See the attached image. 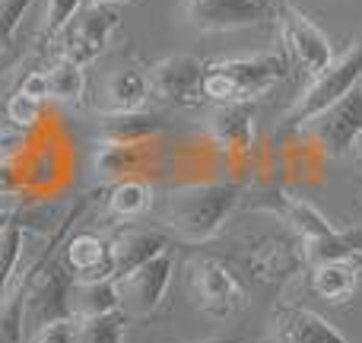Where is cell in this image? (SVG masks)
Instances as JSON below:
<instances>
[{"mask_svg": "<svg viewBox=\"0 0 362 343\" xmlns=\"http://www.w3.org/2000/svg\"><path fill=\"white\" fill-rule=\"evenodd\" d=\"M64 264H67V274H74V280H105L112 277V242L93 232H80L67 242Z\"/></svg>", "mask_w": 362, "mask_h": 343, "instance_id": "13", "label": "cell"}, {"mask_svg": "<svg viewBox=\"0 0 362 343\" xmlns=\"http://www.w3.org/2000/svg\"><path fill=\"white\" fill-rule=\"evenodd\" d=\"M13 216V213H6V210H0V226H4L6 223V219H10Z\"/></svg>", "mask_w": 362, "mask_h": 343, "instance_id": "35", "label": "cell"}, {"mask_svg": "<svg viewBox=\"0 0 362 343\" xmlns=\"http://www.w3.org/2000/svg\"><path fill=\"white\" fill-rule=\"evenodd\" d=\"M150 93L163 99L172 108H194L204 99V64L194 54H172L165 61L153 64L150 74Z\"/></svg>", "mask_w": 362, "mask_h": 343, "instance_id": "7", "label": "cell"}, {"mask_svg": "<svg viewBox=\"0 0 362 343\" xmlns=\"http://www.w3.org/2000/svg\"><path fill=\"white\" fill-rule=\"evenodd\" d=\"M19 93L32 95V99H38V102H48L51 99V95H48V74H38V70H32V74L23 80Z\"/></svg>", "mask_w": 362, "mask_h": 343, "instance_id": "32", "label": "cell"}, {"mask_svg": "<svg viewBox=\"0 0 362 343\" xmlns=\"http://www.w3.org/2000/svg\"><path fill=\"white\" fill-rule=\"evenodd\" d=\"M165 131V121L153 112H118L105 115L102 121V140L115 144H150Z\"/></svg>", "mask_w": 362, "mask_h": 343, "instance_id": "19", "label": "cell"}, {"mask_svg": "<svg viewBox=\"0 0 362 343\" xmlns=\"http://www.w3.org/2000/svg\"><path fill=\"white\" fill-rule=\"evenodd\" d=\"M359 80H362V35L350 45V51H346L344 57H334L331 67H327L325 74L315 76L312 86H308L305 93L299 95V102L289 108L286 127H293V131L305 127L315 115H321L325 108H331L334 102L350 95L353 89L359 86Z\"/></svg>", "mask_w": 362, "mask_h": 343, "instance_id": "3", "label": "cell"}, {"mask_svg": "<svg viewBox=\"0 0 362 343\" xmlns=\"http://www.w3.org/2000/svg\"><path fill=\"white\" fill-rule=\"evenodd\" d=\"M270 16L264 0H185V19L197 32H232L261 25Z\"/></svg>", "mask_w": 362, "mask_h": 343, "instance_id": "9", "label": "cell"}, {"mask_svg": "<svg viewBox=\"0 0 362 343\" xmlns=\"http://www.w3.org/2000/svg\"><path fill=\"white\" fill-rule=\"evenodd\" d=\"M206 343H245L238 334H226V337H213V340H206Z\"/></svg>", "mask_w": 362, "mask_h": 343, "instance_id": "34", "label": "cell"}, {"mask_svg": "<svg viewBox=\"0 0 362 343\" xmlns=\"http://www.w3.org/2000/svg\"><path fill=\"white\" fill-rule=\"evenodd\" d=\"M359 146H362V137H359Z\"/></svg>", "mask_w": 362, "mask_h": 343, "instance_id": "38", "label": "cell"}, {"mask_svg": "<svg viewBox=\"0 0 362 343\" xmlns=\"http://www.w3.org/2000/svg\"><path fill=\"white\" fill-rule=\"evenodd\" d=\"M280 32L283 42H286V51L293 54V61L299 64L305 74L318 76L331 67L334 61V45L312 19L302 10H296L293 4L280 6Z\"/></svg>", "mask_w": 362, "mask_h": 343, "instance_id": "5", "label": "cell"}, {"mask_svg": "<svg viewBox=\"0 0 362 343\" xmlns=\"http://www.w3.org/2000/svg\"><path fill=\"white\" fill-rule=\"evenodd\" d=\"M32 4L35 0H0V51L10 45L13 32L19 29L23 16L32 10Z\"/></svg>", "mask_w": 362, "mask_h": 343, "instance_id": "30", "label": "cell"}, {"mask_svg": "<svg viewBox=\"0 0 362 343\" xmlns=\"http://www.w3.org/2000/svg\"><path fill=\"white\" fill-rule=\"evenodd\" d=\"M362 270L350 261H331L312 267V289L327 302H344L356 293Z\"/></svg>", "mask_w": 362, "mask_h": 343, "instance_id": "22", "label": "cell"}, {"mask_svg": "<svg viewBox=\"0 0 362 343\" xmlns=\"http://www.w3.org/2000/svg\"><path fill=\"white\" fill-rule=\"evenodd\" d=\"M127 334V315L108 312L95 315V318H80V340L76 343H124Z\"/></svg>", "mask_w": 362, "mask_h": 343, "instance_id": "26", "label": "cell"}, {"mask_svg": "<svg viewBox=\"0 0 362 343\" xmlns=\"http://www.w3.org/2000/svg\"><path fill=\"white\" fill-rule=\"evenodd\" d=\"M83 10V0H48L42 16V35H57L70 25V19Z\"/></svg>", "mask_w": 362, "mask_h": 343, "instance_id": "27", "label": "cell"}, {"mask_svg": "<svg viewBox=\"0 0 362 343\" xmlns=\"http://www.w3.org/2000/svg\"><path fill=\"white\" fill-rule=\"evenodd\" d=\"M169 236L159 229H127L112 242V277L121 280L131 270H137L140 264H146L150 257L169 251Z\"/></svg>", "mask_w": 362, "mask_h": 343, "instance_id": "12", "label": "cell"}, {"mask_svg": "<svg viewBox=\"0 0 362 343\" xmlns=\"http://www.w3.org/2000/svg\"><path fill=\"white\" fill-rule=\"evenodd\" d=\"M194 302L210 318H229L245 308V289L219 261H197L191 274Z\"/></svg>", "mask_w": 362, "mask_h": 343, "instance_id": "10", "label": "cell"}, {"mask_svg": "<svg viewBox=\"0 0 362 343\" xmlns=\"http://www.w3.org/2000/svg\"><path fill=\"white\" fill-rule=\"evenodd\" d=\"M242 200V185H187L169 194L165 223L185 242H210L223 232L229 216Z\"/></svg>", "mask_w": 362, "mask_h": 343, "instance_id": "1", "label": "cell"}, {"mask_svg": "<svg viewBox=\"0 0 362 343\" xmlns=\"http://www.w3.org/2000/svg\"><path fill=\"white\" fill-rule=\"evenodd\" d=\"M359 93H362V80H359Z\"/></svg>", "mask_w": 362, "mask_h": 343, "instance_id": "37", "label": "cell"}, {"mask_svg": "<svg viewBox=\"0 0 362 343\" xmlns=\"http://www.w3.org/2000/svg\"><path fill=\"white\" fill-rule=\"evenodd\" d=\"M150 207H153V185L146 178H137V175L115 181L112 191H108V213L115 219L131 223V219L146 216Z\"/></svg>", "mask_w": 362, "mask_h": 343, "instance_id": "21", "label": "cell"}, {"mask_svg": "<svg viewBox=\"0 0 362 343\" xmlns=\"http://www.w3.org/2000/svg\"><path fill=\"white\" fill-rule=\"evenodd\" d=\"M121 25V13L115 4L105 0H93L89 6H83L70 25L61 32L64 35V57L80 67L93 64L95 57H102V51L108 48V38L112 32Z\"/></svg>", "mask_w": 362, "mask_h": 343, "instance_id": "4", "label": "cell"}, {"mask_svg": "<svg viewBox=\"0 0 362 343\" xmlns=\"http://www.w3.org/2000/svg\"><path fill=\"white\" fill-rule=\"evenodd\" d=\"M0 343H25V280L0 299Z\"/></svg>", "mask_w": 362, "mask_h": 343, "instance_id": "25", "label": "cell"}, {"mask_svg": "<svg viewBox=\"0 0 362 343\" xmlns=\"http://www.w3.org/2000/svg\"><path fill=\"white\" fill-rule=\"evenodd\" d=\"M6 121L13 127H23V131H32V127L42 121V102L32 99V95H10L6 99Z\"/></svg>", "mask_w": 362, "mask_h": 343, "instance_id": "28", "label": "cell"}, {"mask_svg": "<svg viewBox=\"0 0 362 343\" xmlns=\"http://www.w3.org/2000/svg\"><path fill=\"white\" fill-rule=\"evenodd\" d=\"M25 146H29V134L23 131V127H4L0 131V159L4 163H13V159H19L25 153Z\"/></svg>", "mask_w": 362, "mask_h": 343, "instance_id": "31", "label": "cell"}, {"mask_svg": "<svg viewBox=\"0 0 362 343\" xmlns=\"http://www.w3.org/2000/svg\"><path fill=\"white\" fill-rule=\"evenodd\" d=\"M150 76L140 67H121L105 80V115L144 112L150 102Z\"/></svg>", "mask_w": 362, "mask_h": 343, "instance_id": "16", "label": "cell"}, {"mask_svg": "<svg viewBox=\"0 0 362 343\" xmlns=\"http://www.w3.org/2000/svg\"><path fill=\"white\" fill-rule=\"evenodd\" d=\"M305 127L315 134L318 146L327 153V156L340 159L362 137V93H359V86L353 89L350 95H344L340 102H334L331 108H325L321 115H315Z\"/></svg>", "mask_w": 362, "mask_h": 343, "instance_id": "8", "label": "cell"}, {"mask_svg": "<svg viewBox=\"0 0 362 343\" xmlns=\"http://www.w3.org/2000/svg\"><path fill=\"white\" fill-rule=\"evenodd\" d=\"M80 340V318L67 315V318H54L32 331V343H76Z\"/></svg>", "mask_w": 362, "mask_h": 343, "instance_id": "29", "label": "cell"}, {"mask_svg": "<svg viewBox=\"0 0 362 343\" xmlns=\"http://www.w3.org/2000/svg\"><path fill=\"white\" fill-rule=\"evenodd\" d=\"M280 343H350L327 318L299 306H286L276 312Z\"/></svg>", "mask_w": 362, "mask_h": 343, "instance_id": "14", "label": "cell"}, {"mask_svg": "<svg viewBox=\"0 0 362 343\" xmlns=\"http://www.w3.org/2000/svg\"><path fill=\"white\" fill-rule=\"evenodd\" d=\"M45 74H48V95L54 102L76 105V102L83 99V93H86V74H83L80 64L61 57V61H57L51 70H45Z\"/></svg>", "mask_w": 362, "mask_h": 343, "instance_id": "24", "label": "cell"}, {"mask_svg": "<svg viewBox=\"0 0 362 343\" xmlns=\"http://www.w3.org/2000/svg\"><path fill=\"white\" fill-rule=\"evenodd\" d=\"M255 115L251 105H223L210 118V137L223 153L242 156L255 146Z\"/></svg>", "mask_w": 362, "mask_h": 343, "instance_id": "15", "label": "cell"}, {"mask_svg": "<svg viewBox=\"0 0 362 343\" xmlns=\"http://www.w3.org/2000/svg\"><path fill=\"white\" fill-rule=\"evenodd\" d=\"M70 315L74 318H95L121 308V289L115 277L105 280H74L70 283Z\"/></svg>", "mask_w": 362, "mask_h": 343, "instance_id": "17", "label": "cell"}, {"mask_svg": "<svg viewBox=\"0 0 362 343\" xmlns=\"http://www.w3.org/2000/svg\"><path fill=\"white\" fill-rule=\"evenodd\" d=\"M305 261L312 267L318 264H331V261H350L359 267L362 261V226L353 229H334L327 238H315L305 242Z\"/></svg>", "mask_w": 362, "mask_h": 343, "instance_id": "20", "label": "cell"}, {"mask_svg": "<svg viewBox=\"0 0 362 343\" xmlns=\"http://www.w3.org/2000/svg\"><path fill=\"white\" fill-rule=\"evenodd\" d=\"M23 242H25V226L16 216H10L0 226V299L13 289L19 257H23Z\"/></svg>", "mask_w": 362, "mask_h": 343, "instance_id": "23", "label": "cell"}, {"mask_svg": "<svg viewBox=\"0 0 362 343\" xmlns=\"http://www.w3.org/2000/svg\"><path fill=\"white\" fill-rule=\"evenodd\" d=\"M16 187H19V181H16V172H13V163H4V159H0V197L13 194Z\"/></svg>", "mask_w": 362, "mask_h": 343, "instance_id": "33", "label": "cell"}, {"mask_svg": "<svg viewBox=\"0 0 362 343\" xmlns=\"http://www.w3.org/2000/svg\"><path fill=\"white\" fill-rule=\"evenodd\" d=\"M172 270H175V255L163 251V255L150 257L146 264H140L137 270H131L127 277L118 280L121 289V306L131 308V315L137 318H150L165 299V289L172 283Z\"/></svg>", "mask_w": 362, "mask_h": 343, "instance_id": "6", "label": "cell"}, {"mask_svg": "<svg viewBox=\"0 0 362 343\" xmlns=\"http://www.w3.org/2000/svg\"><path fill=\"white\" fill-rule=\"evenodd\" d=\"M150 144H115V140H102L99 150L93 156V172L99 178H131L134 172L144 169Z\"/></svg>", "mask_w": 362, "mask_h": 343, "instance_id": "18", "label": "cell"}, {"mask_svg": "<svg viewBox=\"0 0 362 343\" xmlns=\"http://www.w3.org/2000/svg\"><path fill=\"white\" fill-rule=\"evenodd\" d=\"M289 74V64L283 54H251V57H226L204 67L206 99L216 105H251L257 95L274 89Z\"/></svg>", "mask_w": 362, "mask_h": 343, "instance_id": "2", "label": "cell"}, {"mask_svg": "<svg viewBox=\"0 0 362 343\" xmlns=\"http://www.w3.org/2000/svg\"><path fill=\"white\" fill-rule=\"evenodd\" d=\"M261 210L280 216L296 236H302V242H315V238H327L334 232V223L318 210L315 204H308L305 197H296L289 191H274L261 204Z\"/></svg>", "mask_w": 362, "mask_h": 343, "instance_id": "11", "label": "cell"}, {"mask_svg": "<svg viewBox=\"0 0 362 343\" xmlns=\"http://www.w3.org/2000/svg\"><path fill=\"white\" fill-rule=\"evenodd\" d=\"M105 4H118V0H105Z\"/></svg>", "mask_w": 362, "mask_h": 343, "instance_id": "36", "label": "cell"}]
</instances>
